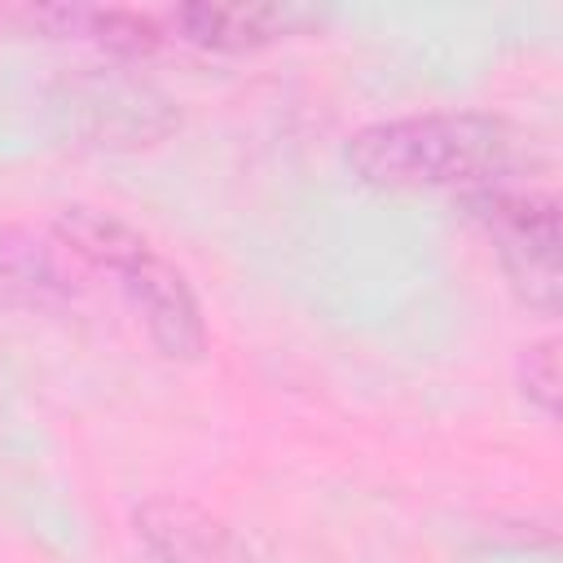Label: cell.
Wrapping results in <instances>:
<instances>
[{
  "label": "cell",
  "instance_id": "obj_1",
  "mask_svg": "<svg viewBox=\"0 0 563 563\" xmlns=\"http://www.w3.org/2000/svg\"><path fill=\"white\" fill-rule=\"evenodd\" d=\"M519 136L506 119L475 110H431L361 128L347 141V167L383 189H488L510 180Z\"/></svg>",
  "mask_w": 563,
  "mask_h": 563
},
{
  "label": "cell",
  "instance_id": "obj_2",
  "mask_svg": "<svg viewBox=\"0 0 563 563\" xmlns=\"http://www.w3.org/2000/svg\"><path fill=\"white\" fill-rule=\"evenodd\" d=\"M53 233L66 255L84 260L97 273H110L123 299L145 321V334L163 356L189 361L207 343L202 308L189 286V277L132 224H123L110 211L97 207H62L53 220Z\"/></svg>",
  "mask_w": 563,
  "mask_h": 563
},
{
  "label": "cell",
  "instance_id": "obj_3",
  "mask_svg": "<svg viewBox=\"0 0 563 563\" xmlns=\"http://www.w3.org/2000/svg\"><path fill=\"white\" fill-rule=\"evenodd\" d=\"M466 211L471 220L488 233V242L501 255L506 277L515 282V290L532 303L554 312L559 308V202L545 189H523V185H488L466 194Z\"/></svg>",
  "mask_w": 563,
  "mask_h": 563
},
{
  "label": "cell",
  "instance_id": "obj_4",
  "mask_svg": "<svg viewBox=\"0 0 563 563\" xmlns=\"http://www.w3.org/2000/svg\"><path fill=\"white\" fill-rule=\"evenodd\" d=\"M79 299L75 268L48 238L0 220V312H57Z\"/></svg>",
  "mask_w": 563,
  "mask_h": 563
},
{
  "label": "cell",
  "instance_id": "obj_5",
  "mask_svg": "<svg viewBox=\"0 0 563 563\" xmlns=\"http://www.w3.org/2000/svg\"><path fill=\"white\" fill-rule=\"evenodd\" d=\"M136 532L154 563H255L224 519L194 501L154 497L136 510Z\"/></svg>",
  "mask_w": 563,
  "mask_h": 563
},
{
  "label": "cell",
  "instance_id": "obj_6",
  "mask_svg": "<svg viewBox=\"0 0 563 563\" xmlns=\"http://www.w3.org/2000/svg\"><path fill=\"white\" fill-rule=\"evenodd\" d=\"M299 22H303V13L286 9V4H180L172 13V26L180 31L185 44L220 48V53L273 44L282 35H290Z\"/></svg>",
  "mask_w": 563,
  "mask_h": 563
},
{
  "label": "cell",
  "instance_id": "obj_7",
  "mask_svg": "<svg viewBox=\"0 0 563 563\" xmlns=\"http://www.w3.org/2000/svg\"><path fill=\"white\" fill-rule=\"evenodd\" d=\"M26 22L53 40H84V44H97L106 53H128V57H150L167 44L163 26L150 13H132V9L44 4V9H31Z\"/></svg>",
  "mask_w": 563,
  "mask_h": 563
},
{
  "label": "cell",
  "instance_id": "obj_8",
  "mask_svg": "<svg viewBox=\"0 0 563 563\" xmlns=\"http://www.w3.org/2000/svg\"><path fill=\"white\" fill-rule=\"evenodd\" d=\"M519 387L545 418L559 413V339H541L519 356Z\"/></svg>",
  "mask_w": 563,
  "mask_h": 563
}]
</instances>
